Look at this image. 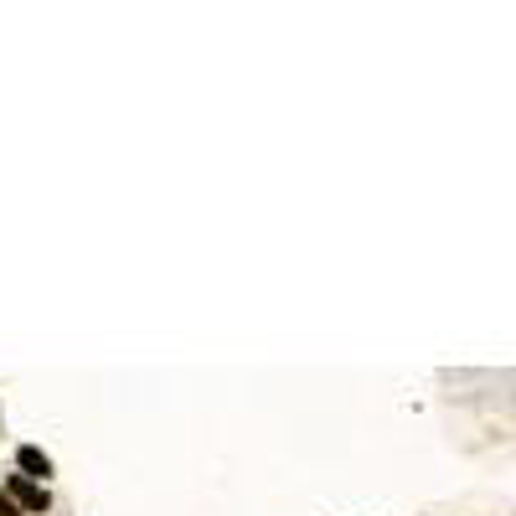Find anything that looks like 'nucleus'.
Instances as JSON below:
<instances>
[{"label":"nucleus","mask_w":516,"mask_h":516,"mask_svg":"<svg viewBox=\"0 0 516 516\" xmlns=\"http://www.w3.org/2000/svg\"><path fill=\"white\" fill-rule=\"evenodd\" d=\"M5 491H11V501H16V506H26V511H47V506H52L47 491H42L36 481H26V475H11V481H5Z\"/></svg>","instance_id":"1"},{"label":"nucleus","mask_w":516,"mask_h":516,"mask_svg":"<svg viewBox=\"0 0 516 516\" xmlns=\"http://www.w3.org/2000/svg\"><path fill=\"white\" fill-rule=\"evenodd\" d=\"M0 516H21V511H16V501H11V496H0Z\"/></svg>","instance_id":"3"},{"label":"nucleus","mask_w":516,"mask_h":516,"mask_svg":"<svg viewBox=\"0 0 516 516\" xmlns=\"http://www.w3.org/2000/svg\"><path fill=\"white\" fill-rule=\"evenodd\" d=\"M16 465H21V475H26V481H47V475H52V460L36 450V444H21V450H16Z\"/></svg>","instance_id":"2"}]
</instances>
